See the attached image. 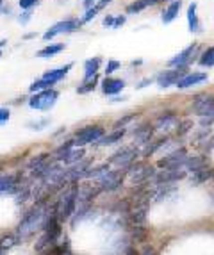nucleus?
Listing matches in <instances>:
<instances>
[{
    "label": "nucleus",
    "instance_id": "f257e3e1",
    "mask_svg": "<svg viewBox=\"0 0 214 255\" xmlns=\"http://www.w3.org/2000/svg\"><path fill=\"white\" fill-rule=\"evenodd\" d=\"M47 218H48L47 207L43 204L36 205L32 211H29L25 216L21 218L20 225H18V230H16V238L25 239V238H29V236H32L38 229H43Z\"/></svg>",
    "mask_w": 214,
    "mask_h": 255
},
{
    "label": "nucleus",
    "instance_id": "f03ea898",
    "mask_svg": "<svg viewBox=\"0 0 214 255\" xmlns=\"http://www.w3.org/2000/svg\"><path fill=\"white\" fill-rule=\"evenodd\" d=\"M73 68V64L68 63L66 66H61V68L56 70H48V72L43 73L41 79H38L36 82H32L29 88L30 93H39V91H45V90H52V86H56L59 81H63L64 77L68 75V72Z\"/></svg>",
    "mask_w": 214,
    "mask_h": 255
},
{
    "label": "nucleus",
    "instance_id": "7ed1b4c3",
    "mask_svg": "<svg viewBox=\"0 0 214 255\" xmlns=\"http://www.w3.org/2000/svg\"><path fill=\"white\" fill-rule=\"evenodd\" d=\"M77 187L79 186H70L66 191L61 195V198L54 205V214L59 221L68 220L70 216L75 211V205H77Z\"/></svg>",
    "mask_w": 214,
    "mask_h": 255
},
{
    "label": "nucleus",
    "instance_id": "20e7f679",
    "mask_svg": "<svg viewBox=\"0 0 214 255\" xmlns=\"http://www.w3.org/2000/svg\"><path fill=\"white\" fill-rule=\"evenodd\" d=\"M57 98H59V93L52 88V90H45V91L36 93L34 97L29 100V106H30V109H36V111H50L52 107L56 106Z\"/></svg>",
    "mask_w": 214,
    "mask_h": 255
},
{
    "label": "nucleus",
    "instance_id": "39448f33",
    "mask_svg": "<svg viewBox=\"0 0 214 255\" xmlns=\"http://www.w3.org/2000/svg\"><path fill=\"white\" fill-rule=\"evenodd\" d=\"M137 157H139V150L136 146H123V148H120L116 153H112L107 164H114L120 170H123V168H128L130 164H134V161Z\"/></svg>",
    "mask_w": 214,
    "mask_h": 255
},
{
    "label": "nucleus",
    "instance_id": "423d86ee",
    "mask_svg": "<svg viewBox=\"0 0 214 255\" xmlns=\"http://www.w3.org/2000/svg\"><path fill=\"white\" fill-rule=\"evenodd\" d=\"M104 134H106V132H104V128L100 127V125H90V127L81 128V130L75 134L73 143H75L77 148L79 146H86V145H90V143H97Z\"/></svg>",
    "mask_w": 214,
    "mask_h": 255
},
{
    "label": "nucleus",
    "instance_id": "0eeeda50",
    "mask_svg": "<svg viewBox=\"0 0 214 255\" xmlns=\"http://www.w3.org/2000/svg\"><path fill=\"white\" fill-rule=\"evenodd\" d=\"M81 29V20H63V21H57L56 25H52L50 29L43 34V39L48 41V39H54L56 36L59 34H70V32H75V30Z\"/></svg>",
    "mask_w": 214,
    "mask_h": 255
},
{
    "label": "nucleus",
    "instance_id": "6e6552de",
    "mask_svg": "<svg viewBox=\"0 0 214 255\" xmlns=\"http://www.w3.org/2000/svg\"><path fill=\"white\" fill-rule=\"evenodd\" d=\"M186 159H188L186 148H179V150H175V152L164 155V157L157 162V166H161L164 170H180V168L184 166Z\"/></svg>",
    "mask_w": 214,
    "mask_h": 255
},
{
    "label": "nucleus",
    "instance_id": "1a4fd4ad",
    "mask_svg": "<svg viewBox=\"0 0 214 255\" xmlns=\"http://www.w3.org/2000/svg\"><path fill=\"white\" fill-rule=\"evenodd\" d=\"M128 170H130L128 173H130L132 184H143L155 175L154 166H145V164H141V162H136V166L130 164L128 166Z\"/></svg>",
    "mask_w": 214,
    "mask_h": 255
},
{
    "label": "nucleus",
    "instance_id": "9d476101",
    "mask_svg": "<svg viewBox=\"0 0 214 255\" xmlns=\"http://www.w3.org/2000/svg\"><path fill=\"white\" fill-rule=\"evenodd\" d=\"M99 180V186L102 191H116L118 187L121 186V182H123V173H121L120 170L116 171H107L106 175H102Z\"/></svg>",
    "mask_w": 214,
    "mask_h": 255
},
{
    "label": "nucleus",
    "instance_id": "9b49d317",
    "mask_svg": "<svg viewBox=\"0 0 214 255\" xmlns=\"http://www.w3.org/2000/svg\"><path fill=\"white\" fill-rule=\"evenodd\" d=\"M193 111L198 116H214V97L211 95H198L193 102Z\"/></svg>",
    "mask_w": 214,
    "mask_h": 255
},
{
    "label": "nucleus",
    "instance_id": "f8f14e48",
    "mask_svg": "<svg viewBox=\"0 0 214 255\" xmlns=\"http://www.w3.org/2000/svg\"><path fill=\"white\" fill-rule=\"evenodd\" d=\"M197 50H198V45L197 43H193V45H189L188 48H184L180 54H177L173 59L168 61V64H170V66H175V68H186V66L193 61Z\"/></svg>",
    "mask_w": 214,
    "mask_h": 255
},
{
    "label": "nucleus",
    "instance_id": "ddd939ff",
    "mask_svg": "<svg viewBox=\"0 0 214 255\" xmlns=\"http://www.w3.org/2000/svg\"><path fill=\"white\" fill-rule=\"evenodd\" d=\"M186 75L184 68H175V70H166V72H161L157 75V86L159 88H170V86L177 84V82Z\"/></svg>",
    "mask_w": 214,
    "mask_h": 255
},
{
    "label": "nucleus",
    "instance_id": "4468645a",
    "mask_svg": "<svg viewBox=\"0 0 214 255\" xmlns=\"http://www.w3.org/2000/svg\"><path fill=\"white\" fill-rule=\"evenodd\" d=\"M207 81V73L202 72H193V73H186L179 82H177V88L179 90H188V88H193V86H198L202 82Z\"/></svg>",
    "mask_w": 214,
    "mask_h": 255
},
{
    "label": "nucleus",
    "instance_id": "2eb2a0df",
    "mask_svg": "<svg viewBox=\"0 0 214 255\" xmlns=\"http://www.w3.org/2000/svg\"><path fill=\"white\" fill-rule=\"evenodd\" d=\"M186 171L180 168V170H164L163 173L155 175V180L159 184H171V182H177V180H182L186 179Z\"/></svg>",
    "mask_w": 214,
    "mask_h": 255
},
{
    "label": "nucleus",
    "instance_id": "dca6fc26",
    "mask_svg": "<svg viewBox=\"0 0 214 255\" xmlns=\"http://www.w3.org/2000/svg\"><path fill=\"white\" fill-rule=\"evenodd\" d=\"M123 88H125V81H121V79L106 77L102 81V91L106 95H118Z\"/></svg>",
    "mask_w": 214,
    "mask_h": 255
},
{
    "label": "nucleus",
    "instance_id": "f3484780",
    "mask_svg": "<svg viewBox=\"0 0 214 255\" xmlns=\"http://www.w3.org/2000/svg\"><path fill=\"white\" fill-rule=\"evenodd\" d=\"M154 136V127L152 125H141L134 130V141L136 145H148L150 139Z\"/></svg>",
    "mask_w": 214,
    "mask_h": 255
},
{
    "label": "nucleus",
    "instance_id": "a211bd4d",
    "mask_svg": "<svg viewBox=\"0 0 214 255\" xmlns=\"http://www.w3.org/2000/svg\"><path fill=\"white\" fill-rule=\"evenodd\" d=\"M177 125H179V120H177V116L173 113H163L155 122L157 130H170V128H175Z\"/></svg>",
    "mask_w": 214,
    "mask_h": 255
},
{
    "label": "nucleus",
    "instance_id": "6ab92c4d",
    "mask_svg": "<svg viewBox=\"0 0 214 255\" xmlns=\"http://www.w3.org/2000/svg\"><path fill=\"white\" fill-rule=\"evenodd\" d=\"M211 177H214V168L204 164V166H200V168H197V170H193L191 182L193 184H202V182H206V180H209Z\"/></svg>",
    "mask_w": 214,
    "mask_h": 255
},
{
    "label": "nucleus",
    "instance_id": "aec40b11",
    "mask_svg": "<svg viewBox=\"0 0 214 255\" xmlns=\"http://www.w3.org/2000/svg\"><path fill=\"white\" fill-rule=\"evenodd\" d=\"M197 9H198L197 2L189 4V7H188V23H189V30H191V32H200V30H202L200 20H198V14H197Z\"/></svg>",
    "mask_w": 214,
    "mask_h": 255
},
{
    "label": "nucleus",
    "instance_id": "412c9836",
    "mask_svg": "<svg viewBox=\"0 0 214 255\" xmlns=\"http://www.w3.org/2000/svg\"><path fill=\"white\" fill-rule=\"evenodd\" d=\"M125 136V130L123 128H118V130L111 132V134H104L99 141H97V145L99 146H109V145H114L118 141H121Z\"/></svg>",
    "mask_w": 214,
    "mask_h": 255
},
{
    "label": "nucleus",
    "instance_id": "4be33fe9",
    "mask_svg": "<svg viewBox=\"0 0 214 255\" xmlns=\"http://www.w3.org/2000/svg\"><path fill=\"white\" fill-rule=\"evenodd\" d=\"M100 64H102V59L100 57H93V59H88L84 63V82L93 79L97 73H99Z\"/></svg>",
    "mask_w": 214,
    "mask_h": 255
},
{
    "label": "nucleus",
    "instance_id": "5701e85b",
    "mask_svg": "<svg viewBox=\"0 0 214 255\" xmlns=\"http://www.w3.org/2000/svg\"><path fill=\"white\" fill-rule=\"evenodd\" d=\"M159 2H161V0H134L132 4L127 5V14H137V13H141V11H145L146 7L159 4Z\"/></svg>",
    "mask_w": 214,
    "mask_h": 255
},
{
    "label": "nucleus",
    "instance_id": "b1692460",
    "mask_svg": "<svg viewBox=\"0 0 214 255\" xmlns=\"http://www.w3.org/2000/svg\"><path fill=\"white\" fill-rule=\"evenodd\" d=\"M180 7H182V0L171 2V4L166 7V11L163 13V23H171V21L175 20L180 13Z\"/></svg>",
    "mask_w": 214,
    "mask_h": 255
},
{
    "label": "nucleus",
    "instance_id": "393cba45",
    "mask_svg": "<svg viewBox=\"0 0 214 255\" xmlns=\"http://www.w3.org/2000/svg\"><path fill=\"white\" fill-rule=\"evenodd\" d=\"M82 155H84V150H82V148H72L68 153H64L63 157H61V161H63L66 166H73V164H77V162L81 161Z\"/></svg>",
    "mask_w": 214,
    "mask_h": 255
},
{
    "label": "nucleus",
    "instance_id": "a878e982",
    "mask_svg": "<svg viewBox=\"0 0 214 255\" xmlns=\"http://www.w3.org/2000/svg\"><path fill=\"white\" fill-rule=\"evenodd\" d=\"M64 50V45L59 43V45H47L45 48L38 52V57H43V59H47V57H52V55H57L59 52Z\"/></svg>",
    "mask_w": 214,
    "mask_h": 255
},
{
    "label": "nucleus",
    "instance_id": "bb28decb",
    "mask_svg": "<svg viewBox=\"0 0 214 255\" xmlns=\"http://www.w3.org/2000/svg\"><path fill=\"white\" fill-rule=\"evenodd\" d=\"M204 164H207L206 157H204V155H195V157H188V159H186V162H184L186 168H189L191 171L197 170V168H200V166H204Z\"/></svg>",
    "mask_w": 214,
    "mask_h": 255
},
{
    "label": "nucleus",
    "instance_id": "cd10ccee",
    "mask_svg": "<svg viewBox=\"0 0 214 255\" xmlns=\"http://www.w3.org/2000/svg\"><path fill=\"white\" fill-rule=\"evenodd\" d=\"M97 82H99V77L95 75L93 79H90V81H86L82 86H79V88H77V93H79V95L90 93V91H93L95 88H97Z\"/></svg>",
    "mask_w": 214,
    "mask_h": 255
},
{
    "label": "nucleus",
    "instance_id": "c85d7f7f",
    "mask_svg": "<svg viewBox=\"0 0 214 255\" xmlns=\"http://www.w3.org/2000/svg\"><path fill=\"white\" fill-rule=\"evenodd\" d=\"M200 64L202 66H207V68H211V66H214V47L207 48L204 54H202L200 57Z\"/></svg>",
    "mask_w": 214,
    "mask_h": 255
},
{
    "label": "nucleus",
    "instance_id": "c756f323",
    "mask_svg": "<svg viewBox=\"0 0 214 255\" xmlns=\"http://www.w3.org/2000/svg\"><path fill=\"white\" fill-rule=\"evenodd\" d=\"M168 141H170L168 137H163V139H157V141H155V143H154L152 146L148 145V146L145 148V152H143V153H145V157H150V155L157 152L159 148H163L164 145H168Z\"/></svg>",
    "mask_w": 214,
    "mask_h": 255
},
{
    "label": "nucleus",
    "instance_id": "7c9ffc66",
    "mask_svg": "<svg viewBox=\"0 0 214 255\" xmlns=\"http://www.w3.org/2000/svg\"><path fill=\"white\" fill-rule=\"evenodd\" d=\"M73 146H75V143H73V141H66V143H64V145H61L59 148L56 150V153H54V155H56V159H57V161H61V157H63L64 153H68L70 150L73 148Z\"/></svg>",
    "mask_w": 214,
    "mask_h": 255
},
{
    "label": "nucleus",
    "instance_id": "2f4dec72",
    "mask_svg": "<svg viewBox=\"0 0 214 255\" xmlns=\"http://www.w3.org/2000/svg\"><path fill=\"white\" fill-rule=\"evenodd\" d=\"M191 128H193V122H191V120L179 122V125H177V134H179V136H186V134H188Z\"/></svg>",
    "mask_w": 214,
    "mask_h": 255
},
{
    "label": "nucleus",
    "instance_id": "473e14b6",
    "mask_svg": "<svg viewBox=\"0 0 214 255\" xmlns=\"http://www.w3.org/2000/svg\"><path fill=\"white\" fill-rule=\"evenodd\" d=\"M134 118H136V115H128V116H125V118H120V120H118V122H116V124H114V128H116V130H118V128H120V127L123 128L125 125H127L128 122H132Z\"/></svg>",
    "mask_w": 214,
    "mask_h": 255
},
{
    "label": "nucleus",
    "instance_id": "72a5a7b5",
    "mask_svg": "<svg viewBox=\"0 0 214 255\" xmlns=\"http://www.w3.org/2000/svg\"><path fill=\"white\" fill-rule=\"evenodd\" d=\"M9 118H11V113H9L7 107H0V125L7 124Z\"/></svg>",
    "mask_w": 214,
    "mask_h": 255
},
{
    "label": "nucleus",
    "instance_id": "f704fd0d",
    "mask_svg": "<svg viewBox=\"0 0 214 255\" xmlns=\"http://www.w3.org/2000/svg\"><path fill=\"white\" fill-rule=\"evenodd\" d=\"M48 125V120H39V122H32V124H29V127L32 128V130H41V128H45Z\"/></svg>",
    "mask_w": 214,
    "mask_h": 255
},
{
    "label": "nucleus",
    "instance_id": "c9c22d12",
    "mask_svg": "<svg viewBox=\"0 0 214 255\" xmlns=\"http://www.w3.org/2000/svg\"><path fill=\"white\" fill-rule=\"evenodd\" d=\"M120 66H121L120 61H109V63H107V66H106V73H107V75H111V73L116 72Z\"/></svg>",
    "mask_w": 214,
    "mask_h": 255
},
{
    "label": "nucleus",
    "instance_id": "e433bc0d",
    "mask_svg": "<svg viewBox=\"0 0 214 255\" xmlns=\"http://www.w3.org/2000/svg\"><path fill=\"white\" fill-rule=\"evenodd\" d=\"M132 221L136 223V225H141L143 221H145V211H137V213H134Z\"/></svg>",
    "mask_w": 214,
    "mask_h": 255
},
{
    "label": "nucleus",
    "instance_id": "4c0bfd02",
    "mask_svg": "<svg viewBox=\"0 0 214 255\" xmlns=\"http://www.w3.org/2000/svg\"><path fill=\"white\" fill-rule=\"evenodd\" d=\"M38 4V0H20V7L21 9H30Z\"/></svg>",
    "mask_w": 214,
    "mask_h": 255
},
{
    "label": "nucleus",
    "instance_id": "58836bf2",
    "mask_svg": "<svg viewBox=\"0 0 214 255\" xmlns=\"http://www.w3.org/2000/svg\"><path fill=\"white\" fill-rule=\"evenodd\" d=\"M125 20H127L125 16H116L114 18V23H112V29H118V27H121L125 23Z\"/></svg>",
    "mask_w": 214,
    "mask_h": 255
},
{
    "label": "nucleus",
    "instance_id": "ea45409f",
    "mask_svg": "<svg viewBox=\"0 0 214 255\" xmlns=\"http://www.w3.org/2000/svg\"><path fill=\"white\" fill-rule=\"evenodd\" d=\"M97 4V0H82V7L88 11V9H91L93 5Z\"/></svg>",
    "mask_w": 214,
    "mask_h": 255
},
{
    "label": "nucleus",
    "instance_id": "a19ab883",
    "mask_svg": "<svg viewBox=\"0 0 214 255\" xmlns=\"http://www.w3.org/2000/svg\"><path fill=\"white\" fill-rule=\"evenodd\" d=\"M112 23H114V16H106V18H104V25H106V27H112Z\"/></svg>",
    "mask_w": 214,
    "mask_h": 255
},
{
    "label": "nucleus",
    "instance_id": "79ce46f5",
    "mask_svg": "<svg viewBox=\"0 0 214 255\" xmlns=\"http://www.w3.org/2000/svg\"><path fill=\"white\" fill-rule=\"evenodd\" d=\"M109 2H112V0H99V2H97V4H95V5H97V7H99L100 11H102V9L106 7V5L109 4Z\"/></svg>",
    "mask_w": 214,
    "mask_h": 255
},
{
    "label": "nucleus",
    "instance_id": "37998d69",
    "mask_svg": "<svg viewBox=\"0 0 214 255\" xmlns=\"http://www.w3.org/2000/svg\"><path fill=\"white\" fill-rule=\"evenodd\" d=\"M29 20H30V13H29V11H25V13L20 16V23H27Z\"/></svg>",
    "mask_w": 214,
    "mask_h": 255
},
{
    "label": "nucleus",
    "instance_id": "c03bdc74",
    "mask_svg": "<svg viewBox=\"0 0 214 255\" xmlns=\"http://www.w3.org/2000/svg\"><path fill=\"white\" fill-rule=\"evenodd\" d=\"M213 148H214V137L209 141V145H206V152H211Z\"/></svg>",
    "mask_w": 214,
    "mask_h": 255
},
{
    "label": "nucleus",
    "instance_id": "a18cd8bd",
    "mask_svg": "<svg viewBox=\"0 0 214 255\" xmlns=\"http://www.w3.org/2000/svg\"><path fill=\"white\" fill-rule=\"evenodd\" d=\"M127 255H141L137 250H134V248H127Z\"/></svg>",
    "mask_w": 214,
    "mask_h": 255
},
{
    "label": "nucleus",
    "instance_id": "49530a36",
    "mask_svg": "<svg viewBox=\"0 0 214 255\" xmlns=\"http://www.w3.org/2000/svg\"><path fill=\"white\" fill-rule=\"evenodd\" d=\"M150 82H152V79H146V81H141L139 84H137V88H145V86H146V84H150Z\"/></svg>",
    "mask_w": 214,
    "mask_h": 255
},
{
    "label": "nucleus",
    "instance_id": "de8ad7c7",
    "mask_svg": "<svg viewBox=\"0 0 214 255\" xmlns=\"http://www.w3.org/2000/svg\"><path fill=\"white\" fill-rule=\"evenodd\" d=\"M34 32H29V34H25V39H30V38H34Z\"/></svg>",
    "mask_w": 214,
    "mask_h": 255
},
{
    "label": "nucleus",
    "instance_id": "09e8293b",
    "mask_svg": "<svg viewBox=\"0 0 214 255\" xmlns=\"http://www.w3.org/2000/svg\"><path fill=\"white\" fill-rule=\"evenodd\" d=\"M5 43H7V41H5V39H2V41H0V48H2V47H4V45H5Z\"/></svg>",
    "mask_w": 214,
    "mask_h": 255
},
{
    "label": "nucleus",
    "instance_id": "8fccbe9b",
    "mask_svg": "<svg viewBox=\"0 0 214 255\" xmlns=\"http://www.w3.org/2000/svg\"><path fill=\"white\" fill-rule=\"evenodd\" d=\"M2 2H4V0H0V5H2Z\"/></svg>",
    "mask_w": 214,
    "mask_h": 255
},
{
    "label": "nucleus",
    "instance_id": "3c124183",
    "mask_svg": "<svg viewBox=\"0 0 214 255\" xmlns=\"http://www.w3.org/2000/svg\"><path fill=\"white\" fill-rule=\"evenodd\" d=\"M171 2H175V0H171Z\"/></svg>",
    "mask_w": 214,
    "mask_h": 255
},
{
    "label": "nucleus",
    "instance_id": "603ef678",
    "mask_svg": "<svg viewBox=\"0 0 214 255\" xmlns=\"http://www.w3.org/2000/svg\"><path fill=\"white\" fill-rule=\"evenodd\" d=\"M0 55H2V52H0Z\"/></svg>",
    "mask_w": 214,
    "mask_h": 255
}]
</instances>
